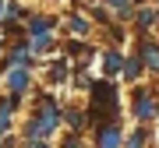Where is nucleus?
Listing matches in <instances>:
<instances>
[{
	"label": "nucleus",
	"instance_id": "nucleus-1",
	"mask_svg": "<svg viewBox=\"0 0 159 148\" xmlns=\"http://www.w3.org/2000/svg\"><path fill=\"white\" fill-rule=\"evenodd\" d=\"M134 113L142 116V120H148V116H156V102L145 95V92H134Z\"/></svg>",
	"mask_w": 159,
	"mask_h": 148
},
{
	"label": "nucleus",
	"instance_id": "nucleus-2",
	"mask_svg": "<svg viewBox=\"0 0 159 148\" xmlns=\"http://www.w3.org/2000/svg\"><path fill=\"white\" fill-rule=\"evenodd\" d=\"M117 145H120V131H117V127H102L99 148H117Z\"/></svg>",
	"mask_w": 159,
	"mask_h": 148
},
{
	"label": "nucleus",
	"instance_id": "nucleus-3",
	"mask_svg": "<svg viewBox=\"0 0 159 148\" xmlns=\"http://www.w3.org/2000/svg\"><path fill=\"white\" fill-rule=\"evenodd\" d=\"M7 85H11L14 92H25V85H29V74H25V71H11V74H7Z\"/></svg>",
	"mask_w": 159,
	"mask_h": 148
},
{
	"label": "nucleus",
	"instance_id": "nucleus-4",
	"mask_svg": "<svg viewBox=\"0 0 159 148\" xmlns=\"http://www.w3.org/2000/svg\"><path fill=\"white\" fill-rule=\"evenodd\" d=\"M145 60H148V67H156V71H159V46H152V42L145 46Z\"/></svg>",
	"mask_w": 159,
	"mask_h": 148
},
{
	"label": "nucleus",
	"instance_id": "nucleus-5",
	"mask_svg": "<svg viewBox=\"0 0 159 148\" xmlns=\"http://www.w3.org/2000/svg\"><path fill=\"white\" fill-rule=\"evenodd\" d=\"M102 67H106V74H117V71H120V57H117V53H106Z\"/></svg>",
	"mask_w": 159,
	"mask_h": 148
},
{
	"label": "nucleus",
	"instance_id": "nucleus-6",
	"mask_svg": "<svg viewBox=\"0 0 159 148\" xmlns=\"http://www.w3.org/2000/svg\"><path fill=\"white\" fill-rule=\"evenodd\" d=\"M127 148H145V134H142V131H134V134L127 137Z\"/></svg>",
	"mask_w": 159,
	"mask_h": 148
},
{
	"label": "nucleus",
	"instance_id": "nucleus-7",
	"mask_svg": "<svg viewBox=\"0 0 159 148\" xmlns=\"http://www.w3.org/2000/svg\"><path fill=\"white\" fill-rule=\"evenodd\" d=\"M71 28H74V32H78V35H85V32H89V25H85V21H81V18H74V21H71Z\"/></svg>",
	"mask_w": 159,
	"mask_h": 148
},
{
	"label": "nucleus",
	"instance_id": "nucleus-8",
	"mask_svg": "<svg viewBox=\"0 0 159 148\" xmlns=\"http://www.w3.org/2000/svg\"><path fill=\"white\" fill-rule=\"evenodd\" d=\"M138 71H142V63H138V60H131V63H127V78H134Z\"/></svg>",
	"mask_w": 159,
	"mask_h": 148
},
{
	"label": "nucleus",
	"instance_id": "nucleus-9",
	"mask_svg": "<svg viewBox=\"0 0 159 148\" xmlns=\"http://www.w3.org/2000/svg\"><path fill=\"white\" fill-rule=\"evenodd\" d=\"M7 124H11L7 120V109H0V131H7Z\"/></svg>",
	"mask_w": 159,
	"mask_h": 148
}]
</instances>
